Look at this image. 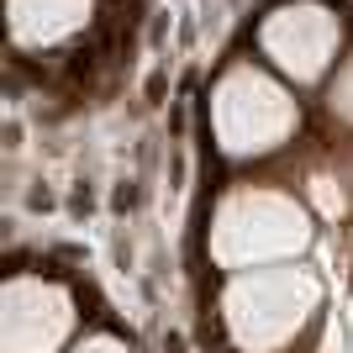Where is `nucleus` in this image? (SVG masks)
I'll use <instances>...</instances> for the list:
<instances>
[{
  "instance_id": "obj_1",
  "label": "nucleus",
  "mask_w": 353,
  "mask_h": 353,
  "mask_svg": "<svg viewBox=\"0 0 353 353\" xmlns=\"http://www.w3.org/2000/svg\"><path fill=\"white\" fill-rule=\"evenodd\" d=\"M95 69H101V43H95V37H85V43L63 59V79H69V85H90V79H95Z\"/></svg>"
}]
</instances>
